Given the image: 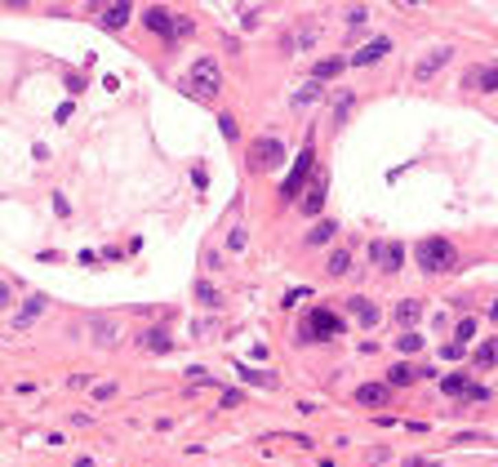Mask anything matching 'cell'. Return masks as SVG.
<instances>
[{"mask_svg":"<svg viewBox=\"0 0 498 467\" xmlns=\"http://www.w3.org/2000/svg\"><path fill=\"white\" fill-rule=\"evenodd\" d=\"M472 365H476V369H494V365H498V339H485L481 348L472 352Z\"/></svg>","mask_w":498,"mask_h":467,"instance_id":"cell-20","label":"cell"},{"mask_svg":"<svg viewBox=\"0 0 498 467\" xmlns=\"http://www.w3.org/2000/svg\"><path fill=\"white\" fill-rule=\"evenodd\" d=\"M343 334V321L330 312V307H316L312 316H307V330H303V339H321V343H330Z\"/></svg>","mask_w":498,"mask_h":467,"instance_id":"cell-6","label":"cell"},{"mask_svg":"<svg viewBox=\"0 0 498 467\" xmlns=\"http://www.w3.org/2000/svg\"><path fill=\"white\" fill-rule=\"evenodd\" d=\"M45 307H49V298H45V294H32L23 307H18V316H14V330H27L32 321H41V316H45Z\"/></svg>","mask_w":498,"mask_h":467,"instance_id":"cell-12","label":"cell"},{"mask_svg":"<svg viewBox=\"0 0 498 467\" xmlns=\"http://www.w3.org/2000/svg\"><path fill=\"white\" fill-rule=\"evenodd\" d=\"M143 27L152 36H161V41L174 45L178 41V14H169L165 5H152V9H143Z\"/></svg>","mask_w":498,"mask_h":467,"instance_id":"cell-5","label":"cell"},{"mask_svg":"<svg viewBox=\"0 0 498 467\" xmlns=\"http://www.w3.org/2000/svg\"><path fill=\"white\" fill-rule=\"evenodd\" d=\"M370 254L378 258V267H383L387 276H396V272H400V263H405V249H400L396 240H392V245H383V240H374V245H370Z\"/></svg>","mask_w":498,"mask_h":467,"instance_id":"cell-9","label":"cell"},{"mask_svg":"<svg viewBox=\"0 0 498 467\" xmlns=\"http://www.w3.org/2000/svg\"><path fill=\"white\" fill-rule=\"evenodd\" d=\"M129 18H134V9H129V5H107V9H102V27H107V32L129 27Z\"/></svg>","mask_w":498,"mask_h":467,"instance_id":"cell-16","label":"cell"},{"mask_svg":"<svg viewBox=\"0 0 498 467\" xmlns=\"http://www.w3.org/2000/svg\"><path fill=\"white\" fill-rule=\"evenodd\" d=\"M440 387H445V396H472V400H485V396H490V387L472 383L467 374H445V378H440Z\"/></svg>","mask_w":498,"mask_h":467,"instance_id":"cell-7","label":"cell"},{"mask_svg":"<svg viewBox=\"0 0 498 467\" xmlns=\"http://www.w3.org/2000/svg\"><path fill=\"white\" fill-rule=\"evenodd\" d=\"M325 272H330V276H347V272H352V254H347V249H334L330 263H325Z\"/></svg>","mask_w":498,"mask_h":467,"instance_id":"cell-23","label":"cell"},{"mask_svg":"<svg viewBox=\"0 0 498 467\" xmlns=\"http://www.w3.org/2000/svg\"><path fill=\"white\" fill-rule=\"evenodd\" d=\"M316 98H325V93H321V85H316V80H312V85H307V89H298V93H294V107H312Z\"/></svg>","mask_w":498,"mask_h":467,"instance_id":"cell-27","label":"cell"},{"mask_svg":"<svg viewBox=\"0 0 498 467\" xmlns=\"http://www.w3.org/2000/svg\"><path fill=\"white\" fill-rule=\"evenodd\" d=\"M89 334H93V343H102V348H107V343H116V325H111V321H102V316H93V321H89Z\"/></svg>","mask_w":498,"mask_h":467,"instance_id":"cell-21","label":"cell"},{"mask_svg":"<svg viewBox=\"0 0 498 467\" xmlns=\"http://www.w3.org/2000/svg\"><path fill=\"white\" fill-rule=\"evenodd\" d=\"M392 321H396L405 334H409V330H418V321H422V303H418V298H400V303L392 307Z\"/></svg>","mask_w":498,"mask_h":467,"instance_id":"cell-11","label":"cell"},{"mask_svg":"<svg viewBox=\"0 0 498 467\" xmlns=\"http://www.w3.org/2000/svg\"><path fill=\"white\" fill-rule=\"evenodd\" d=\"M334 231H338V223L334 218H321V223H316V227L312 231H307V245H312V249H321V245H330V240H334Z\"/></svg>","mask_w":498,"mask_h":467,"instance_id":"cell-17","label":"cell"},{"mask_svg":"<svg viewBox=\"0 0 498 467\" xmlns=\"http://www.w3.org/2000/svg\"><path fill=\"white\" fill-rule=\"evenodd\" d=\"M196 298H201L205 307H223V294L210 285V280H196Z\"/></svg>","mask_w":498,"mask_h":467,"instance_id":"cell-25","label":"cell"},{"mask_svg":"<svg viewBox=\"0 0 498 467\" xmlns=\"http://www.w3.org/2000/svg\"><path fill=\"white\" fill-rule=\"evenodd\" d=\"M409 378H431V365H422V369H414V365H392V374H387L392 387H405Z\"/></svg>","mask_w":498,"mask_h":467,"instance_id":"cell-19","label":"cell"},{"mask_svg":"<svg viewBox=\"0 0 498 467\" xmlns=\"http://www.w3.org/2000/svg\"><path fill=\"white\" fill-rule=\"evenodd\" d=\"M347 62H352V58H338V54H334V58H321V62L312 67V80H316V85H325V80H334L338 71L347 67Z\"/></svg>","mask_w":498,"mask_h":467,"instance_id":"cell-15","label":"cell"},{"mask_svg":"<svg viewBox=\"0 0 498 467\" xmlns=\"http://www.w3.org/2000/svg\"><path fill=\"white\" fill-rule=\"evenodd\" d=\"M392 396V383H361V387H356V405H383V400Z\"/></svg>","mask_w":498,"mask_h":467,"instance_id":"cell-14","label":"cell"},{"mask_svg":"<svg viewBox=\"0 0 498 467\" xmlns=\"http://www.w3.org/2000/svg\"><path fill=\"white\" fill-rule=\"evenodd\" d=\"M449 58H454V45H436V49H427V54H422V58H418V67H414V76L418 80H427V76H436V71L440 67H445V62Z\"/></svg>","mask_w":498,"mask_h":467,"instance_id":"cell-8","label":"cell"},{"mask_svg":"<svg viewBox=\"0 0 498 467\" xmlns=\"http://www.w3.org/2000/svg\"><path fill=\"white\" fill-rule=\"evenodd\" d=\"M387 54H392V41H387V36H374L370 45H361V49L352 54V62H356V67H374V62L387 58Z\"/></svg>","mask_w":498,"mask_h":467,"instance_id":"cell-10","label":"cell"},{"mask_svg":"<svg viewBox=\"0 0 498 467\" xmlns=\"http://www.w3.org/2000/svg\"><path fill=\"white\" fill-rule=\"evenodd\" d=\"M178 85H183V93H192V98L210 102L214 93L223 89V71H218V62H214V58H196L192 67H187V76L178 80Z\"/></svg>","mask_w":498,"mask_h":467,"instance_id":"cell-2","label":"cell"},{"mask_svg":"<svg viewBox=\"0 0 498 467\" xmlns=\"http://www.w3.org/2000/svg\"><path fill=\"white\" fill-rule=\"evenodd\" d=\"M347 312H352V316H356V321H361V325H365V330H374V325H378V321H383V312H378V307H374V303H370V298H347Z\"/></svg>","mask_w":498,"mask_h":467,"instance_id":"cell-13","label":"cell"},{"mask_svg":"<svg viewBox=\"0 0 498 467\" xmlns=\"http://www.w3.org/2000/svg\"><path fill=\"white\" fill-rule=\"evenodd\" d=\"M218 129H223V138H227V143H236V116H227V111H223V116H218Z\"/></svg>","mask_w":498,"mask_h":467,"instance_id":"cell-30","label":"cell"},{"mask_svg":"<svg viewBox=\"0 0 498 467\" xmlns=\"http://www.w3.org/2000/svg\"><path fill=\"white\" fill-rule=\"evenodd\" d=\"M321 205H325V179H321V183L312 187V192L303 196V205H298V209H303V214H312V218H316V214H321Z\"/></svg>","mask_w":498,"mask_h":467,"instance_id":"cell-22","label":"cell"},{"mask_svg":"<svg viewBox=\"0 0 498 467\" xmlns=\"http://www.w3.org/2000/svg\"><path fill=\"white\" fill-rule=\"evenodd\" d=\"M352 102H356V93H338V102H334V120H338V125L347 120V111H352Z\"/></svg>","mask_w":498,"mask_h":467,"instance_id":"cell-29","label":"cell"},{"mask_svg":"<svg viewBox=\"0 0 498 467\" xmlns=\"http://www.w3.org/2000/svg\"><path fill=\"white\" fill-rule=\"evenodd\" d=\"M414 263L422 267V276H440V272H449V267H458V249H454V240H445V236H427V240L414 245Z\"/></svg>","mask_w":498,"mask_h":467,"instance_id":"cell-1","label":"cell"},{"mask_svg":"<svg viewBox=\"0 0 498 467\" xmlns=\"http://www.w3.org/2000/svg\"><path fill=\"white\" fill-rule=\"evenodd\" d=\"M312 170H316V152H312V143L298 152V161H294V170H289V179L280 183V201H294L298 192L307 187V179H312Z\"/></svg>","mask_w":498,"mask_h":467,"instance_id":"cell-4","label":"cell"},{"mask_svg":"<svg viewBox=\"0 0 498 467\" xmlns=\"http://www.w3.org/2000/svg\"><path fill=\"white\" fill-rule=\"evenodd\" d=\"M280 165H285V143L271 138V134H258L249 143V170L253 174H271V170H280Z\"/></svg>","mask_w":498,"mask_h":467,"instance_id":"cell-3","label":"cell"},{"mask_svg":"<svg viewBox=\"0 0 498 467\" xmlns=\"http://www.w3.org/2000/svg\"><path fill=\"white\" fill-rule=\"evenodd\" d=\"M472 85L481 89V93H494V89H498V67H481V71L472 76Z\"/></svg>","mask_w":498,"mask_h":467,"instance_id":"cell-24","label":"cell"},{"mask_svg":"<svg viewBox=\"0 0 498 467\" xmlns=\"http://www.w3.org/2000/svg\"><path fill=\"white\" fill-rule=\"evenodd\" d=\"M138 348H147V352H169V330H165V325L143 330V334H138Z\"/></svg>","mask_w":498,"mask_h":467,"instance_id":"cell-18","label":"cell"},{"mask_svg":"<svg viewBox=\"0 0 498 467\" xmlns=\"http://www.w3.org/2000/svg\"><path fill=\"white\" fill-rule=\"evenodd\" d=\"M218 405H223V409H231V405H240V391H236V387H227V391H223V400H218Z\"/></svg>","mask_w":498,"mask_h":467,"instance_id":"cell-31","label":"cell"},{"mask_svg":"<svg viewBox=\"0 0 498 467\" xmlns=\"http://www.w3.org/2000/svg\"><path fill=\"white\" fill-rule=\"evenodd\" d=\"M472 339H476V321H472V316H463V321H458V330H454V343L463 348V343H472Z\"/></svg>","mask_w":498,"mask_h":467,"instance_id":"cell-26","label":"cell"},{"mask_svg":"<svg viewBox=\"0 0 498 467\" xmlns=\"http://www.w3.org/2000/svg\"><path fill=\"white\" fill-rule=\"evenodd\" d=\"M396 352H405V356H414V352H422V339H418V334H414V330H409V334H400V343H396Z\"/></svg>","mask_w":498,"mask_h":467,"instance_id":"cell-28","label":"cell"}]
</instances>
